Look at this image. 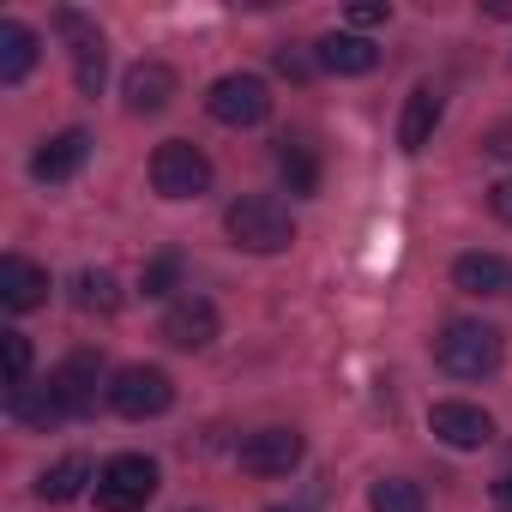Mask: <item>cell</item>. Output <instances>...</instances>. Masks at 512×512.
Listing matches in <instances>:
<instances>
[{"mask_svg":"<svg viewBox=\"0 0 512 512\" xmlns=\"http://www.w3.org/2000/svg\"><path fill=\"white\" fill-rule=\"evenodd\" d=\"M223 229H229V241L247 247V253H284V247L296 241V217H290V205L272 199V193H241V199L223 211Z\"/></svg>","mask_w":512,"mask_h":512,"instance_id":"1","label":"cell"},{"mask_svg":"<svg viewBox=\"0 0 512 512\" xmlns=\"http://www.w3.org/2000/svg\"><path fill=\"white\" fill-rule=\"evenodd\" d=\"M500 356H506V344H500V332L482 326V320H452V326L434 338V362H440L452 380H488V374L500 368Z\"/></svg>","mask_w":512,"mask_h":512,"instance_id":"2","label":"cell"},{"mask_svg":"<svg viewBox=\"0 0 512 512\" xmlns=\"http://www.w3.org/2000/svg\"><path fill=\"white\" fill-rule=\"evenodd\" d=\"M157 482H163V470H157V458H145V452H115L103 470H97V506L103 512H145L151 506V494H157Z\"/></svg>","mask_w":512,"mask_h":512,"instance_id":"3","label":"cell"},{"mask_svg":"<svg viewBox=\"0 0 512 512\" xmlns=\"http://www.w3.org/2000/svg\"><path fill=\"white\" fill-rule=\"evenodd\" d=\"M169 404H175V380H169L163 368H151V362H133V368H121V374L109 380V410L127 416V422L163 416Z\"/></svg>","mask_w":512,"mask_h":512,"instance_id":"4","label":"cell"},{"mask_svg":"<svg viewBox=\"0 0 512 512\" xmlns=\"http://www.w3.org/2000/svg\"><path fill=\"white\" fill-rule=\"evenodd\" d=\"M151 187H157L163 199H199V193L211 187V157H205L199 145H187V139H169V145H157V157H151Z\"/></svg>","mask_w":512,"mask_h":512,"instance_id":"5","label":"cell"},{"mask_svg":"<svg viewBox=\"0 0 512 512\" xmlns=\"http://www.w3.org/2000/svg\"><path fill=\"white\" fill-rule=\"evenodd\" d=\"M205 109L223 127H260L272 115V91H266V79H253V73H223L205 91Z\"/></svg>","mask_w":512,"mask_h":512,"instance_id":"6","label":"cell"},{"mask_svg":"<svg viewBox=\"0 0 512 512\" xmlns=\"http://www.w3.org/2000/svg\"><path fill=\"white\" fill-rule=\"evenodd\" d=\"M97 386H103V356H97V350H73V356L49 374V392H55V404H61L67 416L97 410Z\"/></svg>","mask_w":512,"mask_h":512,"instance_id":"7","label":"cell"},{"mask_svg":"<svg viewBox=\"0 0 512 512\" xmlns=\"http://www.w3.org/2000/svg\"><path fill=\"white\" fill-rule=\"evenodd\" d=\"M241 470L247 476H290L302 464V434L296 428H260V434H247L241 440Z\"/></svg>","mask_w":512,"mask_h":512,"instance_id":"8","label":"cell"},{"mask_svg":"<svg viewBox=\"0 0 512 512\" xmlns=\"http://www.w3.org/2000/svg\"><path fill=\"white\" fill-rule=\"evenodd\" d=\"M428 428H434L452 452H476V446H488V440H494V416H488L482 404H464V398L434 404V410H428Z\"/></svg>","mask_w":512,"mask_h":512,"instance_id":"9","label":"cell"},{"mask_svg":"<svg viewBox=\"0 0 512 512\" xmlns=\"http://www.w3.org/2000/svg\"><path fill=\"white\" fill-rule=\"evenodd\" d=\"M163 338L175 344V350H205L211 338H217V308L205 302V296H175L169 308H163Z\"/></svg>","mask_w":512,"mask_h":512,"instance_id":"10","label":"cell"},{"mask_svg":"<svg viewBox=\"0 0 512 512\" xmlns=\"http://www.w3.org/2000/svg\"><path fill=\"white\" fill-rule=\"evenodd\" d=\"M55 25L73 37V79H79V91L97 97V91H103V31H97L85 13H73V7L55 13Z\"/></svg>","mask_w":512,"mask_h":512,"instance_id":"11","label":"cell"},{"mask_svg":"<svg viewBox=\"0 0 512 512\" xmlns=\"http://www.w3.org/2000/svg\"><path fill=\"white\" fill-rule=\"evenodd\" d=\"M85 157H91V133H85V127H67V133H55V139L37 145L31 175H37L43 187H55V181H73V175L85 169Z\"/></svg>","mask_w":512,"mask_h":512,"instance_id":"12","label":"cell"},{"mask_svg":"<svg viewBox=\"0 0 512 512\" xmlns=\"http://www.w3.org/2000/svg\"><path fill=\"white\" fill-rule=\"evenodd\" d=\"M0 302H7L13 314L43 308V302H49V272L31 266L25 253H7V260H0Z\"/></svg>","mask_w":512,"mask_h":512,"instance_id":"13","label":"cell"},{"mask_svg":"<svg viewBox=\"0 0 512 512\" xmlns=\"http://www.w3.org/2000/svg\"><path fill=\"white\" fill-rule=\"evenodd\" d=\"M314 61H320L326 73H338V79H362V73H374V67H380V49H374L368 37L332 31V37H320V43H314Z\"/></svg>","mask_w":512,"mask_h":512,"instance_id":"14","label":"cell"},{"mask_svg":"<svg viewBox=\"0 0 512 512\" xmlns=\"http://www.w3.org/2000/svg\"><path fill=\"white\" fill-rule=\"evenodd\" d=\"M175 67H163V61H139L133 73H127V85H121V97H127V109L133 115H163L169 109V97H175Z\"/></svg>","mask_w":512,"mask_h":512,"instance_id":"15","label":"cell"},{"mask_svg":"<svg viewBox=\"0 0 512 512\" xmlns=\"http://www.w3.org/2000/svg\"><path fill=\"white\" fill-rule=\"evenodd\" d=\"M452 284L464 296H506L512 290V266L500 260V253H458V260H452Z\"/></svg>","mask_w":512,"mask_h":512,"instance_id":"16","label":"cell"},{"mask_svg":"<svg viewBox=\"0 0 512 512\" xmlns=\"http://www.w3.org/2000/svg\"><path fill=\"white\" fill-rule=\"evenodd\" d=\"M440 127V91L434 85H416L404 97V121H398V151H422Z\"/></svg>","mask_w":512,"mask_h":512,"instance_id":"17","label":"cell"},{"mask_svg":"<svg viewBox=\"0 0 512 512\" xmlns=\"http://www.w3.org/2000/svg\"><path fill=\"white\" fill-rule=\"evenodd\" d=\"M37 31L31 25H19V19H7L0 25V85H25L31 79V67H37Z\"/></svg>","mask_w":512,"mask_h":512,"instance_id":"18","label":"cell"},{"mask_svg":"<svg viewBox=\"0 0 512 512\" xmlns=\"http://www.w3.org/2000/svg\"><path fill=\"white\" fill-rule=\"evenodd\" d=\"M7 416H13V422H25V428H55L67 410L55 404V392H49V386H31V380H25V386H7Z\"/></svg>","mask_w":512,"mask_h":512,"instance_id":"19","label":"cell"},{"mask_svg":"<svg viewBox=\"0 0 512 512\" xmlns=\"http://www.w3.org/2000/svg\"><path fill=\"white\" fill-rule=\"evenodd\" d=\"M85 482H97V476H91V464L73 452V458H61L55 470H43V476H37V500H55V506H61V500H79V494H85Z\"/></svg>","mask_w":512,"mask_h":512,"instance_id":"20","label":"cell"},{"mask_svg":"<svg viewBox=\"0 0 512 512\" xmlns=\"http://www.w3.org/2000/svg\"><path fill=\"white\" fill-rule=\"evenodd\" d=\"M278 169H284L290 193H314V187H320V163H314V151H308L302 139H284V145H278Z\"/></svg>","mask_w":512,"mask_h":512,"instance_id":"21","label":"cell"},{"mask_svg":"<svg viewBox=\"0 0 512 512\" xmlns=\"http://www.w3.org/2000/svg\"><path fill=\"white\" fill-rule=\"evenodd\" d=\"M428 500H422V488L416 482H404V476H386V482H374L368 488V512H422Z\"/></svg>","mask_w":512,"mask_h":512,"instance_id":"22","label":"cell"},{"mask_svg":"<svg viewBox=\"0 0 512 512\" xmlns=\"http://www.w3.org/2000/svg\"><path fill=\"white\" fill-rule=\"evenodd\" d=\"M73 302H79L85 314H115V308H121L109 272H79V278H73Z\"/></svg>","mask_w":512,"mask_h":512,"instance_id":"23","label":"cell"},{"mask_svg":"<svg viewBox=\"0 0 512 512\" xmlns=\"http://www.w3.org/2000/svg\"><path fill=\"white\" fill-rule=\"evenodd\" d=\"M139 290H145V296H169V290H181V260H175V253H163V260H151V266L139 272Z\"/></svg>","mask_w":512,"mask_h":512,"instance_id":"24","label":"cell"},{"mask_svg":"<svg viewBox=\"0 0 512 512\" xmlns=\"http://www.w3.org/2000/svg\"><path fill=\"white\" fill-rule=\"evenodd\" d=\"M25 380H31V338L7 332V386H25Z\"/></svg>","mask_w":512,"mask_h":512,"instance_id":"25","label":"cell"},{"mask_svg":"<svg viewBox=\"0 0 512 512\" xmlns=\"http://www.w3.org/2000/svg\"><path fill=\"white\" fill-rule=\"evenodd\" d=\"M482 151H494V157H512V121L488 127V133H482Z\"/></svg>","mask_w":512,"mask_h":512,"instance_id":"26","label":"cell"},{"mask_svg":"<svg viewBox=\"0 0 512 512\" xmlns=\"http://www.w3.org/2000/svg\"><path fill=\"white\" fill-rule=\"evenodd\" d=\"M488 211H494L500 223H512V181H494V187H488Z\"/></svg>","mask_w":512,"mask_h":512,"instance_id":"27","label":"cell"},{"mask_svg":"<svg viewBox=\"0 0 512 512\" xmlns=\"http://www.w3.org/2000/svg\"><path fill=\"white\" fill-rule=\"evenodd\" d=\"M278 73H284V79H308V61L290 55V49H278Z\"/></svg>","mask_w":512,"mask_h":512,"instance_id":"28","label":"cell"},{"mask_svg":"<svg viewBox=\"0 0 512 512\" xmlns=\"http://www.w3.org/2000/svg\"><path fill=\"white\" fill-rule=\"evenodd\" d=\"M350 19H356V25H386L392 7H350Z\"/></svg>","mask_w":512,"mask_h":512,"instance_id":"29","label":"cell"},{"mask_svg":"<svg viewBox=\"0 0 512 512\" xmlns=\"http://www.w3.org/2000/svg\"><path fill=\"white\" fill-rule=\"evenodd\" d=\"M494 512H512V470L494 482Z\"/></svg>","mask_w":512,"mask_h":512,"instance_id":"30","label":"cell"},{"mask_svg":"<svg viewBox=\"0 0 512 512\" xmlns=\"http://www.w3.org/2000/svg\"><path fill=\"white\" fill-rule=\"evenodd\" d=\"M266 512H302V506H266Z\"/></svg>","mask_w":512,"mask_h":512,"instance_id":"31","label":"cell"}]
</instances>
